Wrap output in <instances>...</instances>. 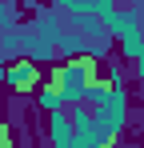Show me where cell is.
I'll use <instances>...</instances> for the list:
<instances>
[{
  "instance_id": "cell-1",
  "label": "cell",
  "mask_w": 144,
  "mask_h": 148,
  "mask_svg": "<svg viewBox=\"0 0 144 148\" xmlns=\"http://www.w3.org/2000/svg\"><path fill=\"white\" fill-rule=\"evenodd\" d=\"M48 108V132L60 148H108L124 124V96L112 80L96 76L88 88L56 96Z\"/></svg>"
},
{
  "instance_id": "cell-2",
  "label": "cell",
  "mask_w": 144,
  "mask_h": 148,
  "mask_svg": "<svg viewBox=\"0 0 144 148\" xmlns=\"http://www.w3.org/2000/svg\"><path fill=\"white\" fill-rule=\"evenodd\" d=\"M96 76H100V68H96V60H92V56H76V60L60 64L56 72L48 76V84L40 88V104H52L56 96H68V92L88 88Z\"/></svg>"
},
{
  "instance_id": "cell-3",
  "label": "cell",
  "mask_w": 144,
  "mask_h": 148,
  "mask_svg": "<svg viewBox=\"0 0 144 148\" xmlns=\"http://www.w3.org/2000/svg\"><path fill=\"white\" fill-rule=\"evenodd\" d=\"M8 84H12L16 92H36V88H40L36 60H16V64H8Z\"/></svg>"
},
{
  "instance_id": "cell-4",
  "label": "cell",
  "mask_w": 144,
  "mask_h": 148,
  "mask_svg": "<svg viewBox=\"0 0 144 148\" xmlns=\"http://www.w3.org/2000/svg\"><path fill=\"white\" fill-rule=\"evenodd\" d=\"M60 12H72V16H112V0H52Z\"/></svg>"
},
{
  "instance_id": "cell-5",
  "label": "cell",
  "mask_w": 144,
  "mask_h": 148,
  "mask_svg": "<svg viewBox=\"0 0 144 148\" xmlns=\"http://www.w3.org/2000/svg\"><path fill=\"white\" fill-rule=\"evenodd\" d=\"M8 140H12V132H8V124L0 120V148H8Z\"/></svg>"
}]
</instances>
